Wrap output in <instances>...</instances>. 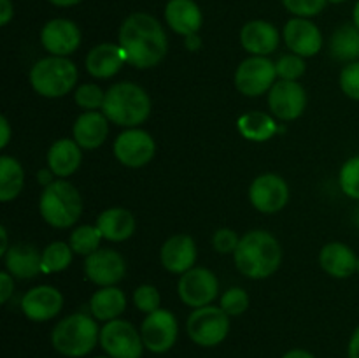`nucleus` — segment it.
<instances>
[{"mask_svg":"<svg viewBox=\"0 0 359 358\" xmlns=\"http://www.w3.org/2000/svg\"><path fill=\"white\" fill-rule=\"evenodd\" d=\"M119 46L125 51L126 63L135 69H151L167 56L168 39L156 18L133 13L119 28Z\"/></svg>","mask_w":359,"mask_h":358,"instance_id":"f257e3e1","label":"nucleus"},{"mask_svg":"<svg viewBox=\"0 0 359 358\" xmlns=\"http://www.w3.org/2000/svg\"><path fill=\"white\" fill-rule=\"evenodd\" d=\"M238 272L251 279H265L277 272L283 262L279 241L265 230H252L242 235L233 253Z\"/></svg>","mask_w":359,"mask_h":358,"instance_id":"f03ea898","label":"nucleus"},{"mask_svg":"<svg viewBox=\"0 0 359 358\" xmlns=\"http://www.w3.org/2000/svg\"><path fill=\"white\" fill-rule=\"evenodd\" d=\"M102 111L109 121L126 128H135L151 114V98L135 83H116L105 91Z\"/></svg>","mask_w":359,"mask_h":358,"instance_id":"7ed1b4c3","label":"nucleus"},{"mask_svg":"<svg viewBox=\"0 0 359 358\" xmlns=\"http://www.w3.org/2000/svg\"><path fill=\"white\" fill-rule=\"evenodd\" d=\"M100 343L97 319L84 312H74L60 319L51 332V344L60 354L81 358L90 354Z\"/></svg>","mask_w":359,"mask_h":358,"instance_id":"20e7f679","label":"nucleus"},{"mask_svg":"<svg viewBox=\"0 0 359 358\" xmlns=\"http://www.w3.org/2000/svg\"><path fill=\"white\" fill-rule=\"evenodd\" d=\"M39 211L46 223L51 227L69 228L83 214V197L69 181L56 179L42 192Z\"/></svg>","mask_w":359,"mask_h":358,"instance_id":"39448f33","label":"nucleus"},{"mask_svg":"<svg viewBox=\"0 0 359 358\" xmlns=\"http://www.w3.org/2000/svg\"><path fill=\"white\" fill-rule=\"evenodd\" d=\"M30 83L42 97H65L76 86L77 69L67 56H48L32 67Z\"/></svg>","mask_w":359,"mask_h":358,"instance_id":"423d86ee","label":"nucleus"},{"mask_svg":"<svg viewBox=\"0 0 359 358\" xmlns=\"http://www.w3.org/2000/svg\"><path fill=\"white\" fill-rule=\"evenodd\" d=\"M186 330L195 344L214 347L226 339L230 332V316L216 305H203L189 314Z\"/></svg>","mask_w":359,"mask_h":358,"instance_id":"0eeeda50","label":"nucleus"},{"mask_svg":"<svg viewBox=\"0 0 359 358\" xmlns=\"http://www.w3.org/2000/svg\"><path fill=\"white\" fill-rule=\"evenodd\" d=\"M100 346L111 358H140L144 340L139 330L126 319H112L100 329Z\"/></svg>","mask_w":359,"mask_h":358,"instance_id":"6e6552de","label":"nucleus"},{"mask_svg":"<svg viewBox=\"0 0 359 358\" xmlns=\"http://www.w3.org/2000/svg\"><path fill=\"white\" fill-rule=\"evenodd\" d=\"M276 63L266 56H251L238 65L235 86L245 97H259L276 84Z\"/></svg>","mask_w":359,"mask_h":358,"instance_id":"1a4fd4ad","label":"nucleus"},{"mask_svg":"<svg viewBox=\"0 0 359 358\" xmlns=\"http://www.w3.org/2000/svg\"><path fill=\"white\" fill-rule=\"evenodd\" d=\"M177 319H175L174 312L167 311V309H156L154 312L147 314L140 325L144 346L154 354H163L170 351L177 340Z\"/></svg>","mask_w":359,"mask_h":358,"instance_id":"9d476101","label":"nucleus"},{"mask_svg":"<svg viewBox=\"0 0 359 358\" xmlns=\"http://www.w3.org/2000/svg\"><path fill=\"white\" fill-rule=\"evenodd\" d=\"M217 291H219L217 277L205 267H193L188 272L181 274L177 283L179 297L193 309L210 305V302L217 297Z\"/></svg>","mask_w":359,"mask_h":358,"instance_id":"9b49d317","label":"nucleus"},{"mask_svg":"<svg viewBox=\"0 0 359 358\" xmlns=\"http://www.w3.org/2000/svg\"><path fill=\"white\" fill-rule=\"evenodd\" d=\"M156 153V142L149 132L140 128H128L114 140V154L123 165L139 168L149 164Z\"/></svg>","mask_w":359,"mask_h":358,"instance_id":"f8f14e48","label":"nucleus"},{"mask_svg":"<svg viewBox=\"0 0 359 358\" xmlns=\"http://www.w3.org/2000/svg\"><path fill=\"white\" fill-rule=\"evenodd\" d=\"M269 107L273 116L291 121L304 114L307 107V93L297 81H276L269 93Z\"/></svg>","mask_w":359,"mask_h":358,"instance_id":"ddd939ff","label":"nucleus"},{"mask_svg":"<svg viewBox=\"0 0 359 358\" xmlns=\"http://www.w3.org/2000/svg\"><path fill=\"white\" fill-rule=\"evenodd\" d=\"M249 200L259 213H279L290 200V188L280 175L262 174L249 188Z\"/></svg>","mask_w":359,"mask_h":358,"instance_id":"4468645a","label":"nucleus"},{"mask_svg":"<svg viewBox=\"0 0 359 358\" xmlns=\"http://www.w3.org/2000/svg\"><path fill=\"white\" fill-rule=\"evenodd\" d=\"M84 272L88 279L98 286H114L125 277L126 262L114 249H98L93 255L86 256Z\"/></svg>","mask_w":359,"mask_h":358,"instance_id":"2eb2a0df","label":"nucleus"},{"mask_svg":"<svg viewBox=\"0 0 359 358\" xmlns=\"http://www.w3.org/2000/svg\"><path fill=\"white\" fill-rule=\"evenodd\" d=\"M63 307V297L55 286H42L32 288L30 291L21 298V311L30 321L42 323L55 318Z\"/></svg>","mask_w":359,"mask_h":358,"instance_id":"dca6fc26","label":"nucleus"},{"mask_svg":"<svg viewBox=\"0 0 359 358\" xmlns=\"http://www.w3.org/2000/svg\"><path fill=\"white\" fill-rule=\"evenodd\" d=\"M41 42L51 56H69L81 44V32L70 20H51L41 32Z\"/></svg>","mask_w":359,"mask_h":358,"instance_id":"f3484780","label":"nucleus"},{"mask_svg":"<svg viewBox=\"0 0 359 358\" xmlns=\"http://www.w3.org/2000/svg\"><path fill=\"white\" fill-rule=\"evenodd\" d=\"M284 41L287 48L302 58L318 55L323 48L321 32L305 18H293L287 21L284 27Z\"/></svg>","mask_w":359,"mask_h":358,"instance_id":"a211bd4d","label":"nucleus"},{"mask_svg":"<svg viewBox=\"0 0 359 358\" xmlns=\"http://www.w3.org/2000/svg\"><path fill=\"white\" fill-rule=\"evenodd\" d=\"M196 244L191 235L177 234L172 235L161 246L160 260L161 265L172 274H184L195 267L196 262Z\"/></svg>","mask_w":359,"mask_h":358,"instance_id":"6ab92c4d","label":"nucleus"},{"mask_svg":"<svg viewBox=\"0 0 359 358\" xmlns=\"http://www.w3.org/2000/svg\"><path fill=\"white\" fill-rule=\"evenodd\" d=\"M242 48L252 56H266L279 46V30L263 20L249 21L241 32Z\"/></svg>","mask_w":359,"mask_h":358,"instance_id":"aec40b11","label":"nucleus"},{"mask_svg":"<svg viewBox=\"0 0 359 358\" xmlns=\"http://www.w3.org/2000/svg\"><path fill=\"white\" fill-rule=\"evenodd\" d=\"M319 263L326 274L337 279H347L358 272V256L344 242H330L319 253Z\"/></svg>","mask_w":359,"mask_h":358,"instance_id":"412c9836","label":"nucleus"},{"mask_svg":"<svg viewBox=\"0 0 359 358\" xmlns=\"http://www.w3.org/2000/svg\"><path fill=\"white\" fill-rule=\"evenodd\" d=\"M74 140L83 150H97L109 135L107 116L98 111H86L74 123Z\"/></svg>","mask_w":359,"mask_h":358,"instance_id":"4be33fe9","label":"nucleus"},{"mask_svg":"<svg viewBox=\"0 0 359 358\" xmlns=\"http://www.w3.org/2000/svg\"><path fill=\"white\" fill-rule=\"evenodd\" d=\"M126 56L121 46L104 42L98 44L88 53L86 56V70L93 77L98 79H107V77L116 76L125 65Z\"/></svg>","mask_w":359,"mask_h":358,"instance_id":"5701e85b","label":"nucleus"},{"mask_svg":"<svg viewBox=\"0 0 359 358\" xmlns=\"http://www.w3.org/2000/svg\"><path fill=\"white\" fill-rule=\"evenodd\" d=\"M165 20L175 34L188 37L200 30L203 18L202 11L193 0H168Z\"/></svg>","mask_w":359,"mask_h":358,"instance_id":"b1692460","label":"nucleus"},{"mask_svg":"<svg viewBox=\"0 0 359 358\" xmlns=\"http://www.w3.org/2000/svg\"><path fill=\"white\" fill-rule=\"evenodd\" d=\"M7 272L20 279H32L42 270V255L32 244H14L4 255Z\"/></svg>","mask_w":359,"mask_h":358,"instance_id":"393cba45","label":"nucleus"},{"mask_svg":"<svg viewBox=\"0 0 359 358\" xmlns=\"http://www.w3.org/2000/svg\"><path fill=\"white\" fill-rule=\"evenodd\" d=\"M97 227L102 237L111 242H123L135 232V218L123 207H111L97 218Z\"/></svg>","mask_w":359,"mask_h":358,"instance_id":"a878e982","label":"nucleus"},{"mask_svg":"<svg viewBox=\"0 0 359 358\" xmlns=\"http://www.w3.org/2000/svg\"><path fill=\"white\" fill-rule=\"evenodd\" d=\"M83 147L70 139H58L48 151V165L58 178H69L79 168Z\"/></svg>","mask_w":359,"mask_h":358,"instance_id":"bb28decb","label":"nucleus"},{"mask_svg":"<svg viewBox=\"0 0 359 358\" xmlns=\"http://www.w3.org/2000/svg\"><path fill=\"white\" fill-rule=\"evenodd\" d=\"M126 309V297L118 286H105L95 291L90 298L91 316L98 321H112L118 319Z\"/></svg>","mask_w":359,"mask_h":358,"instance_id":"cd10ccee","label":"nucleus"},{"mask_svg":"<svg viewBox=\"0 0 359 358\" xmlns=\"http://www.w3.org/2000/svg\"><path fill=\"white\" fill-rule=\"evenodd\" d=\"M330 53L340 62H358L359 60V28L346 23L337 28L330 41Z\"/></svg>","mask_w":359,"mask_h":358,"instance_id":"c85d7f7f","label":"nucleus"},{"mask_svg":"<svg viewBox=\"0 0 359 358\" xmlns=\"http://www.w3.org/2000/svg\"><path fill=\"white\" fill-rule=\"evenodd\" d=\"M25 185V172L20 161L13 157L0 158V200L9 202L21 193Z\"/></svg>","mask_w":359,"mask_h":358,"instance_id":"c756f323","label":"nucleus"},{"mask_svg":"<svg viewBox=\"0 0 359 358\" xmlns=\"http://www.w3.org/2000/svg\"><path fill=\"white\" fill-rule=\"evenodd\" d=\"M277 130H279V126L265 112L252 111L241 116V119H238V132L242 133V137H245L249 140H255V142L269 140Z\"/></svg>","mask_w":359,"mask_h":358,"instance_id":"7c9ffc66","label":"nucleus"},{"mask_svg":"<svg viewBox=\"0 0 359 358\" xmlns=\"http://www.w3.org/2000/svg\"><path fill=\"white\" fill-rule=\"evenodd\" d=\"M70 263H72V248L67 242H51L42 251V272H62Z\"/></svg>","mask_w":359,"mask_h":358,"instance_id":"2f4dec72","label":"nucleus"},{"mask_svg":"<svg viewBox=\"0 0 359 358\" xmlns=\"http://www.w3.org/2000/svg\"><path fill=\"white\" fill-rule=\"evenodd\" d=\"M102 234L98 230V227H91V225H83V227H77L76 230L70 234V248H72L74 253L83 256L93 255L95 251L100 249V241Z\"/></svg>","mask_w":359,"mask_h":358,"instance_id":"473e14b6","label":"nucleus"},{"mask_svg":"<svg viewBox=\"0 0 359 358\" xmlns=\"http://www.w3.org/2000/svg\"><path fill=\"white\" fill-rule=\"evenodd\" d=\"M339 183L342 192L349 199L359 200V154L349 158L340 168Z\"/></svg>","mask_w":359,"mask_h":358,"instance_id":"72a5a7b5","label":"nucleus"},{"mask_svg":"<svg viewBox=\"0 0 359 358\" xmlns=\"http://www.w3.org/2000/svg\"><path fill=\"white\" fill-rule=\"evenodd\" d=\"M219 307L223 309L228 316L242 314V312L248 311V307H249L248 291L242 290V288H238V286L230 288V290L224 291V295L221 297Z\"/></svg>","mask_w":359,"mask_h":358,"instance_id":"f704fd0d","label":"nucleus"},{"mask_svg":"<svg viewBox=\"0 0 359 358\" xmlns=\"http://www.w3.org/2000/svg\"><path fill=\"white\" fill-rule=\"evenodd\" d=\"M74 98H76V104L79 105V107L88 109V111H95V109H102L105 100V93L102 91V88L98 86V84L88 83L81 84V86L77 88Z\"/></svg>","mask_w":359,"mask_h":358,"instance_id":"c9c22d12","label":"nucleus"},{"mask_svg":"<svg viewBox=\"0 0 359 358\" xmlns=\"http://www.w3.org/2000/svg\"><path fill=\"white\" fill-rule=\"evenodd\" d=\"M276 69H277V76L280 79H286V81H297L298 77H302L305 74V65L304 58L298 55H284L277 60L276 63Z\"/></svg>","mask_w":359,"mask_h":358,"instance_id":"e433bc0d","label":"nucleus"},{"mask_svg":"<svg viewBox=\"0 0 359 358\" xmlns=\"http://www.w3.org/2000/svg\"><path fill=\"white\" fill-rule=\"evenodd\" d=\"M133 302H135L137 309L146 314H151L156 309H160V291L153 284H140L133 293Z\"/></svg>","mask_w":359,"mask_h":358,"instance_id":"4c0bfd02","label":"nucleus"},{"mask_svg":"<svg viewBox=\"0 0 359 358\" xmlns=\"http://www.w3.org/2000/svg\"><path fill=\"white\" fill-rule=\"evenodd\" d=\"M340 88L353 100H359V60L347 63L340 72Z\"/></svg>","mask_w":359,"mask_h":358,"instance_id":"58836bf2","label":"nucleus"},{"mask_svg":"<svg viewBox=\"0 0 359 358\" xmlns=\"http://www.w3.org/2000/svg\"><path fill=\"white\" fill-rule=\"evenodd\" d=\"M290 13L300 18H311L321 13L326 6V0H283Z\"/></svg>","mask_w":359,"mask_h":358,"instance_id":"ea45409f","label":"nucleus"},{"mask_svg":"<svg viewBox=\"0 0 359 358\" xmlns=\"http://www.w3.org/2000/svg\"><path fill=\"white\" fill-rule=\"evenodd\" d=\"M238 242H241V239H238L237 232L231 230V228H219L212 237L214 249L217 253H224V255L226 253H235Z\"/></svg>","mask_w":359,"mask_h":358,"instance_id":"a19ab883","label":"nucleus"},{"mask_svg":"<svg viewBox=\"0 0 359 358\" xmlns=\"http://www.w3.org/2000/svg\"><path fill=\"white\" fill-rule=\"evenodd\" d=\"M13 274H9L7 270L0 272V302L6 304L14 293V279Z\"/></svg>","mask_w":359,"mask_h":358,"instance_id":"79ce46f5","label":"nucleus"},{"mask_svg":"<svg viewBox=\"0 0 359 358\" xmlns=\"http://www.w3.org/2000/svg\"><path fill=\"white\" fill-rule=\"evenodd\" d=\"M14 16V7L11 0H0V25H7Z\"/></svg>","mask_w":359,"mask_h":358,"instance_id":"37998d69","label":"nucleus"},{"mask_svg":"<svg viewBox=\"0 0 359 358\" xmlns=\"http://www.w3.org/2000/svg\"><path fill=\"white\" fill-rule=\"evenodd\" d=\"M347 357L349 358H359V325L353 332L349 339V346H347Z\"/></svg>","mask_w":359,"mask_h":358,"instance_id":"c03bdc74","label":"nucleus"},{"mask_svg":"<svg viewBox=\"0 0 359 358\" xmlns=\"http://www.w3.org/2000/svg\"><path fill=\"white\" fill-rule=\"evenodd\" d=\"M0 130H2V133H0V146L6 147L11 140V126L6 116L0 118Z\"/></svg>","mask_w":359,"mask_h":358,"instance_id":"a18cd8bd","label":"nucleus"},{"mask_svg":"<svg viewBox=\"0 0 359 358\" xmlns=\"http://www.w3.org/2000/svg\"><path fill=\"white\" fill-rule=\"evenodd\" d=\"M283 358H316V357L311 353V351L297 347V350H290L287 353H284Z\"/></svg>","mask_w":359,"mask_h":358,"instance_id":"49530a36","label":"nucleus"},{"mask_svg":"<svg viewBox=\"0 0 359 358\" xmlns=\"http://www.w3.org/2000/svg\"><path fill=\"white\" fill-rule=\"evenodd\" d=\"M53 171L51 168H44V171H39V174H37V178H39V183H41V185H44V186H49L53 183Z\"/></svg>","mask_w":359,"mask_h":358,"instance_id":"de8ad7c7","label":"nucleus"},{"mask_svg":"<svg viewBox=\"0 0 359 358\" xmlns=\"http://www.w3.org/2000/svg\"><path fill=\"white\" fill-rule=\"evenodd\" d=\"M0 239H2V244H0V256H4L7 253V249H9V246H7V230L6 227H0Z\"/></svg>","mask_w":359,"mask_h":358,"instance_id":"09e8293b","label":"nucleus"},{"mask_svg":"<svg viewBox=\"0 0 359 358\" xmlns=\"http://www.w3.org/2000/svg\"><path fill=\"white\" fill-rule=\"evenodd\" d=\"M186 46H188V49H191V51H195V49L200 48V41L198 37H196V34L188 35V39H186Z\"/></svg>","mask_w":359,"mask_h":358,"instance_id":"8fccbe9b","label":"nucleus"},{"mask_svg":"<svg viewBox=\"0 0 359 358\" xmlns=\"http://www.w3.org/2000/svg\"><path fill=\"white\" fill-rule=\"evenodd\" d=\"M51 4H55V6L58 7H70V6H76V4H79L81 0H49Z\"/></svg>","mask_w":359,"mask_h":358,"instance_id":"3c124183","label":"nucleus"},{"mask_svg":"<svg viewBox=\"0 0 359 358\" xmlns=\"http://www.w3.org/2000/svg\"><path fill=\"white\" fill-rule=\"evenodd\" d=\"M353 23L359 28V0L356 2V6H354V11H353Z\"/></svg>","mask_w":359,"mask_h":358,"instance_id":"603ef678","label":"nucleus"},{"mask_svg":"<svg viewBox=\"0 0 359 358\" xmlns=\"http://www.w3.org/2000/svg\"><path fill=\"white\" fill-rule=\"evenodd\" d=\"M354 223H356V227H359V206L358 209L354 211Z\"/></svg>","mask_w":359,"mask_h":358,"instance_id":"864d4df0","label":"nucleus"},{"mask_svg":"<svg viewBox=\"0 0 359 358\" xmlns=\"http://www.w3.org/2000/svg\"><path fill=\"white\" fill-rule=\"evenodd\" d=\"M328 2H332V4H342V2H346V0H328Z\"/></svg>","mask_w":359,"mask_h":358,"instance_id":"5fc2aeb1","label":"nucleus"},{"mask_svg":"<svg viewBox=\"0 0 359 358\" xmlns=\"http://www.w3.org/2000/svg\"><path fill=\"white\" fill-rule=\"evenodd\" d=\"M95 358H111V357H107V354H105V357H95Z\"/></svg>","mask_w":359,"mask_h":358,"instance_id":"6e6d98bb","label":"nucleus"},{"mask_svg":"<svg viewBox=\"0 0 359 358\" xmlns=\"http://www.w3.org/2000/svg\"><path fill=\"white\" fill-rule=\"evenodd\" d=\"M358 274H359V258H358Z\"/></svg>","mask_w":359,"mask_h":358,"instance_id":"4d7b16f0","label":"nucleus"}]
</instances>
